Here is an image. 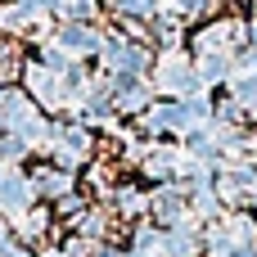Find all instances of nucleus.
<instances>
[{"label": "nucleus", "instance_id": "obj_5", "mask_svg": "<svg viewBox=\"0 0 257 257\" xmlns=\"http://www.w3.org/2000/svg\"><path fill=\"white\" fill-rule=\"evenodd\" d=\"M54 140H59V163H63V167H77V163L86 158V149H90V140H86V131H77V126H68V131H59Z\"/></svg>", "mask_w": 257, "mask_h": 257}, {"label": "nucleus", "instance_id": "obj_10", "mask_svg": "<svg viewBox=\"0 0 257 257\" xmlns=\"http://www.w3.org/2000/svg\"><path fill=\"white\" fill-rule=\"evenodd\" d=\"M41 190H45V194H63V190H68V176L50 172V176H41Z\"/></svg>", "mask_w": 257, "mask_h": 257}, {"label": "nucleus", "instance_id": "obj_2", "mask_svg": "<svg viewBox=\"0 0 257 257\" xmlns=\"http://www.w3.org/2000/svg\"><path fill=\"white\" fill-rule=\"evenodd\" d=\"M104 63L117 68V72H145V54L136 45H126V41H108L104 45Z\"/></svg>", "mask_w": 257, "mask_h": 257}, {"label": "nucleus", "instance_id": "obj_6", "mask_svg": "<svg viewBox=\"0 0 257 257\" xmlns=\"http://www.w3.org/2000/svg\"><path fill=\"white\" fill-rule=\"evenodd\" d=\"M95 45H99V36H95L90 27H81V23L63 27V54H68V50H95Z\"/></svg>", "mask_w": 257, "mask_h": 257}, {"label": "nucleus", "instance_id": "obj_8", "mask_svg": "<svg viewBox=\"0 0 257 257\" xmlns=\"http://www.w3.org/2000/svg\"><path fill=\"white\" fill-rule=\"evenodd\" d=\"M235 95H239V104L257 108V72H244V77L235 81Z\"/></svg>", "mask_w": 257, "mask_h": 257}, {"label": "nucleus", "instance_id": "obj_11", "mask_svg": "<svg viewBox=\"0 0 257 257\" xmlns=\"http://www.w3.org/2000/svg\"><path fill=\"white\" fill-rule=\"evenodd\" d=\"M113 5H117V9H131V14H149V9H154L149 0H113Z\"/></svg>", "mask_w": 257, "mask_h": 257}, {"label": "nucleus", "instance_id": "obj_1", "mask_svg": "<svg viewBox=\"0 0 257 257\" xmlns=\"http://www.w3.org/2000/svg\"><path fill=\"white\" fill-rule=\"evenodd\" d=\"M154 81H158V90H190V95H199V77H190V59L176 54V50L158 59Z\"/></svg>", "mask_w": 257, "mask_h": 257}, {"label": "nucleus", "instance_id": "obj_7", "mask_svg": "<svg viewBox=\"0 0 257 257\" xmlns=\"http://www.w3.org/2000/svg\"><path fill=\"white\" fill-rule=\"evenodd\" d=\"M149 208H154V217H163V221H176V217H181V194H176V190H163V194H158Z\"/></svg>", "mask_w": 257, "mask_h": 257}, {"label": "nucleus", "instance_id": "obj_3", "mask_svg": "<svg viewBox=\"0 0 257 257\" xmlns=\"http://www.w3.org/2000/svg\"><path fill=\"white\" fill-rule=\"evenodd\" d=\"M27 199H32V185H27L18 172H0V208L23 212V208H27Z\"/></svg>", "mask_w": 257, "mask_h": 257}, {"label": "nucleus", "instance_id": "obj_12", "mask_svg": "<svg viewBox=\"0 0 257 257\" xmlns=\"http://www.w3.org/2000/svg\"><path fill=\"white\" fill-rule=\"evenodd\" d=\"M122 212H140V194L136 190H122Z\"/></svg>", "mask_w": 257, "mask_h": 257}, {"label": "nucleus", "instance_id": "obj_9", "mask_svg": "<svg viewBox=\"0 0 257 257\" xmlns=\"http://www.w3.org/2000/svg\"><path fill=\"white\" fill-rule=\"evenodd\" d=\"M140 104H145V86H122L117 108H140Z\"/></svg>", "mask_w": 257, "mask_h": 257}, {"label": "nucleus", "instance_id": "obj_4", "mask_svg": "<svg viewBox=\"0 0 257 257\" xmlns=\"http://www.w3.org/2000/svg\"><path fill=\"white\" fill-rule=\"evenodd\" d=\"M27 81H32L36 99H45L50 108H54V104H63V81H59V72H54V68H32V72H27Z\"/></svg>", "mask_w": 257, "mask_h": 257}]
</instances>
